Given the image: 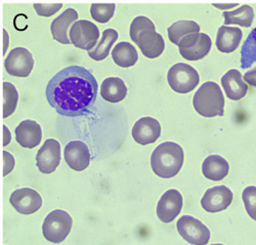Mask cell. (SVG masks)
Wrapping results in <instances>:
<instances>
[{"instance_id": "obj_1", "label": "cell", "mask_w": 256, "mask_h": 245, "mask_svg": "<svg viewBox=\"0 0 256 245\" xmlns=\"http://www.w3.org/2000/svg\"><path fill=\"white\" fill-rule=\"evenodd\" d=\"M98 82L88 69L70 66L48 84L46 98L60 115L78 117L88 112L98 96Z\"/></svg>"}, {"instance_id": "obj_2", "label": "cell", "mask_w": 256, "mask_h": 245, "mask_svg": "<svg viewBox=\"0 0 256 245\" xmlns=\"http://www.w3.org/2000/svg\"><path fill=\"white\" fill-rule=\"evenodd\" d=\"M130 35L142 55L148 59L160 57L165 49L163 37L156 32L153 22L146 17L136 18L130 25Z\"/></svg>"}, {"instance_id": "obj_3", "label": "cell", "mask_w": 256, "mask_h": 245, "mask_svg": "<svg viewBox=\"0 0 256 245\" xmlns=\"http://www.w3.org/2000/svg\"><path fill=\"white\" fill-rule=\"evenodd\" d=\"M184 159L182 148L176 143L166 142L154 150L151 157V166L158 176L170 179L180 172Z\"/></svg>"}, {"instance_id": "obj_4", "label": "cell", "mask_w": 256, "mask_h": 245, "mask_svg": "<svg viewBox=\"0 0 256 245\" xmlns=\"http://www.w3.org/2000/svg\"><path fill=\"white\" fill-rule=\"evenodd\" d=\"M193 105L197 112L204 117L222 116L224 112V98L218 83L208 81L196 92Z\"/></svg>"}, {"instance_id": "obj_5", "label": "cell", "mask_w": 256, "mask_h": 245, "mask_svg": "<svg viewBox=\"0 0 256 245\" xmlns=\"http://www.w3.org/2000/svg\"><path fill=\"white\" fill-rule=\"evenodd\" d=\"M73 225L72 217L65 210L56 209L48 213L42 225V233L46 240L60 243L67 238Z\"/></svg>"}, {"instance_id": "obj_6", "label": "cell", "mask_w": 256, "mask_h": 245, "mask_svg": "<svg viewBox=\"0 0 256 245\" xmlns=\"http://www.w3.org/2000/svg\"><path fill=\"white\" fill-rule=\"evenodd\" d=\"M167 80L172 91L178 94H188L195 90L200 82V77L193 67L180 63L169 69Z\"/></svg>"}, {"instance_id": "obj_7", "label": "cell", "mask_w": 256, "mask_h": 245, "mask_svg": "<svg viewBox=\"0 0 256 245\" xmlns=\"http://www.w3.org/2000/svg\"><path fill=\"white\" fill-rule=\"evenodd\" d=\"M212 42L208 35L204 33H193L184 36L180 44V54L188 61H198L208 55Z\"/></svg>"}, {"instance_id": "obj_8", "label": "cell", "mask_w": 256, "mask_h": 245, "mask_svg": "<svg viewBox=\"0 0 256 245\" xmlns=\"http://www.w3.org/2000/svg\"><path fill=\"white\" fill-rule=\"evenodd\" d=\"M70 40L78 49L92 51L96 46L100 38L98 28L90 21H78L70 29Z\"/></svg>"}, {"instance_id": "obj_9", "label": "cell", "mask_w": 256, "mask_h": 245, "mask_svg": "<svg viewBox=\"0 0 256 245\" xmlns=\"http://www.w3.org/2000/svg\"><path fill=\"white\" fill-rule=\"evenodd\" d=\"M176 228L180 235L190 244L204 245L209 242L210 231L199 219L193 216H182L178 221Z\"/></svg>"}, {"instance_id": "obj_10", "label": "cell", "mask_w": 256, "mask_h": 245, "mask_svg": "<svg viewBox=\"0 0 256 245\" xmlns=\"http://www.w3.org/2000/svg\"><path fill=\"white\" fill-rule=\"evenodd\" d=\"M34 60L32 54L24 48L12 50L4 61V68L10 75L27 77L32 72Z\"/></svg>"}, {"instance_id": "obj_11", "label": "cell", "mask_w": 256, "mask_h": 245, "mask_svg": "<svg viewBox=\"0 0 256 245\" xmlns=\"http://www.w3.org/2000/svg\"><path fill=\"white\" fill-rule=\"evenodd\" d=\"M232 193L226 186L208 189L201 199V205L207 212H220L226 209L232 202Z\"/></svg>"}, {"instance_id": "obj_12", "label": "cell", "mask_w": 256, "mask_h": 245, "mask_svg": "<svg viewBox=\"0 0 256 245\" xmlns=\"http://www.w3.org/2000/svg\"><path fill=\"white\" fill-rule=\"evenodd\" d=\"M60 162V145L56 140L48 139L40 148L36 156V164L40 172L52 173Z\"/></svg>"}, {"instance_id": "obj_13", "label": "cell", "mask_w": 256, "mask_h": 245, "mask_svg": "<svg viewBox=\"0 0 256 245\" xmlns=\"http://www.w3.org/2000/svg\"><path fill=\"white\" fill-rule=\"evenodd\" d=\"M10 202L18 212L32 214L42 206V198L35 190L24 188L16 190L10 195Z\"/></svg>"}, {"instance_id": "obj_14", "label": "cell", "mask_w": 256, "mask_h": 245, "mask_svg": "<svg viewBox=\"0 0 256 245\" xmlns=\"http://www.w3.org/2000/svg\"><path fill=\"white\" fill-rule=\"evenodd\" d=\"M182 196L174 189L168 190L163 194L157 205V215L163 222L172 221L182 211Z\"/></svg>"}, {"instance_id": "obj_15", "label": "cell", "mask_w": 256, "mask_h": 245, "mask_svg": "<svg viewBox=\"0 0 256 245\" xmlns=\"http://www.w3.org/2000/svg\"><path fill=\"white\" fill-rule=\"evenodd\" d=\"M65 161L70 168L76 171L86 169L90 163V153L83 142H70L64 151Z\"/></svg>"}, {"instance_id": "obj_16", "label": "cell", "mask_w": 256, "mask_h": 245, "mask_svg": "<svg viewBox=\"0 0 256 245\" xmlns=\"http://www.w3.org/2000/svg\"><path fill=\"white\" fill-rule=\"evenodd\" d=\"M161 135L160 123L152 117H144L136 122L132 128L134 140L140 145L155 143Z\"/></svg>"}, {"instance_id": "obj_17", "label": "cell", "mask_w": 256, "mask_h": 245, "mask_svg": "<svg viewBox=\"0 0 256 245\" xmlns=\"http://www.w3.org/2000/svg\"><path fill=\"white\" fill-rule=\"evenodd\" d=\"M42 139L40 125L32 120L20 122L16 128V140L24 148L33 149L37 147Z\"/></svg>"}, {"instance_id": "obj_18", "label": "cell", "mask_w": 256, "mask_h": 245, "mask_svg": "<svg viewBox=\"0 0 256 245\" xmlns=\"http://www.w3.org/2000/svg\"><path fill=\"white\" fill-rule=\"evenodd\" d=\"M222 84L230 100L239 101L247 95L248 85L238 70L232 69L226 72L222 78Z\"/></svg>"}, {"instance_id": "obj_19", "label": "cell", "mask_w": 256, "mask_h": 245, "mask_svg": "<svg viewBox=\"0 0 256 245\" xmlns=\"http://www.w3.org/2000/svg\"><path fill=\"white\" fill-rule=\"evenodd\" d=\"M78 19V14L73 9H68L54 20L50 30L54 40L62 44H70L71 40L68 38V29Z\"/></svg>"}, {"instance_id": "obj_20", "label": "cell", "mask_w": 256, "mask_h": 245, "mask_svg": "<svg viewBox=\"0 0 256 245\" xmlns=\"http://www.w3.org/2000/svg\"><path fill=\"white\" fill-rule=\"evenodd\" d=\"M243 37V32L238 27L222 26L216 36V48L220 52L230 54L236 51Z\"/></svg>"}, {"instance_id": "obj_21", "label": "cell", "mask_w": 256, "mask_h": 245, "mask_svg": "<svg viewBox=\"0 0 256 245\" xmlns=\"http://www.w3.org/2000/svg\"><path fill=\"white\" fill-rule=\"evenodd\" d=\"M230 166L228 161L218 155H211L204 160L202 164V172L206 179L218 182L228 175Z\"/></svg>"}, {"instance_id": "obj_22", "label": "cell", "mask_w": 256, "mask_h": 245, "mask_svg": "<svg viewBox=\"0 0 256 245\" xmlns=\"http://www.w3.org/2000/svg\"><path fill=\"white\" fill-rule=\"evenodd\" d=\"M127 87L122 79L117 77L106 78L100 86V96L106 102L118 103L125 99Z\"/></svg>"}, {"instance_id": "obj_23", "label": "cell", "mask_w": 256, "mask_h": 245, "mask_svg": "<svg viewBox=\"0 0 256 245\" xmlns=\"http://www.w3.org/2000/svg\"><path fill=\"white\" fill-rule=\"evenodd\" d=\"M114 62L122 68H130L136 65L138 59L136 48L130 42H120L112 51Z\"/></svg>"}, {"instance_id": "obj_24", "label": "cell", "mask_w": 256, "mask_h": 245, "mask_svg": "<svg viewBox=\"0 0 256 245\" xmlns=\"http://www.w3.org/2000/svg\"><path fill=\"white\" fill-rule=\"evenodd\" d=\"M118 39V33L114 29H106L102 32V37L94 50L88 52L90 58L94 61L104 60L110 54L113 44Z\"/></svg>"}, {"instance_id": "obj_25", "label": "cell", "mask_w": 256, "mask_h": 245, "mask_svg": "<svg viewBox=\"0 0 256 245\" xmlns=\"http://www.w3.org/2000/svg\"><path fill=\"white\" fill-rule=\"evenodd\" d=\"M200 26L193 21H178L168 28V38L176 46H178L180 40L190 34L199 33Z\"/></svg>"}, {"instance_id": "obj_26", "label": "cell", "mask_w": 256, "mask_h": 245, "mask_svg": "<svg viewBox=\"0 0 256 245\" xmlns=\"http://www.w3.org/2000/svg\"><path fill=\"white\" fill-rule=\"evenodd\" d=\"M224 25H239L250 27L254 19V12L250 6H242L232 12H224Z\"/></svg>"}, {"instance_id": "obj_27", "label": "cell", "mask_w": 256, "mask_h": 245, "mask_svg": "<svg viewBox=\"0 0 256 245\" xmlns=\"http://www.w3.org/2000/svg\"><path fill=\"white\" fill-rule=\"evenodd\" d=\"M256 62V28L248 35L241 49V68L247 69Z\"/></svg>"}, {"instance_id": "obj_28", "label": "cell", "mask_w": 256, "mask_h": 245, "mask_svg": "<svg viewBox=\"0 0 256 245\" xmlns=\"http://www.w3.org/2000/svg\"><path fill=\"white\" fill-rule=\"evenodd\" d=\"M18 95L16 87L10 83H4V118L10 116L16 108Z\"/></svg>"}, {"instance_id": "obj_29", "label": "cell", "mask_w": 256, "mask_h": 245, "mask_svg": "<svg viewBox=\"0 0 256 245\" xmlns=\"http://www.w3.org/2000/svg\"><path fill=\"white\" fill-rule=\"evenodd\" d=\"M115 13V5L113 4H94L90 8V14L94 21L104 24L112 19Z\"/></svg>"}, {"instance_id": "obj_30", "label": "cell", "mask_w": 256, "mask_h": 245, "mask_svg": "<svg viewBox=\"0 0 256 245\" xmlns=\"http://www.w3.org/2000/svg\"><path fill=\"white\" fill-rule=\"evenodd\" d=\"M242 198L247 213L251 218L256 220V187L250 186L244 189Z\"/></svg>"}, {"instance_id": "obj_31", "label": "cell", "mask_w": 256, "mask_h": 245, "mask_svg": "<svg viewBox=\"0 0 256 245\" xmlns=\"http://www.w3.org/2000/svg\"><path fill=\"white\" fill-rule=\"evenodd\" d=\"M62 4H58V5H39L36 4L34 5V9L36 11V13L41 16V17H52L54 16L56 13H58L60 9H62Z\"/></svg>"}, {"instance_id": "obj_32", "label": "cell", "mask_w": 256, "mask_h": 245, "mask_svg": "<svg viewBox=\"0 0 256 245\" xmlns=\"http://www.w3.org/2000/svg\"><path fill=\"white\" fill-rule=\"evenodd\" d=\"M14 166V159L12 156L8 153L4 152V175H8Z\"/></svg>"}, {"instance_id": "obj_33", "label": "cell", "mask_w": 256, "mask_h": 245, "mask_svg": "<svg viewBox=\"0 0 256 245\" xmlns=\"http://www.w3.org/2000/svg\"><path fill=\"white\" fill-rule=\"evenodd\" d=\"M244 79L247 83H249L250 85L256 87V67L254 69L248 71L245 75H244Z\"/></svg>"}, {"instance_id": "obj_34", "label": "cell", "mask_w": 256, "mask_h": 245, "mask_svg": "<svg viewBox=\"0 0 256 245\" xmlns=\"http://www.w3.org/2000/svg\"><path fill=\"white\" fill-rule=\"evenodd\" d=\"M4 146H6L10 144V130L6 128V126H4Z\"/></svg>"}, {"instance_id": "obj_35", "label": "cell", "mask_w": 256, "mask_h": 245, "mask_svg": "<svg viewBox=\"0 0 256 245\" xmlns=\"http://www.w3.org/2000/svg\"><path fill=\"white\" fill-rule=\"evenodd\" d=\"M213 6H214L216 8H218V9H220V10H228V9H232V8L237 7L236 4H232V5H218V4H216V5H213Z\"/></svg>"}]
</instances>
